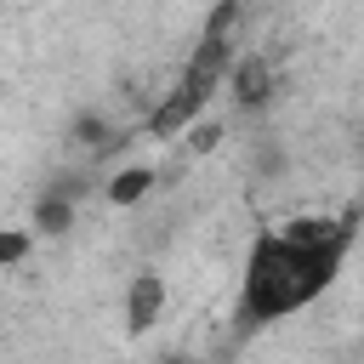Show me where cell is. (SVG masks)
Here are the masks:
<instances>
[{"instance_id":"cell-6","label":"cell","mask_w":364,"mask_h":364,"mask_svg":"<svg viewBox=\"0 0 364 364\" xmlns=\"http://www.w3.org/2000/svg\"><path fill=\"white\" fill-rule=\"evenodd\" d=\"M28 256V239L23 233H0V267H11V262H23Z\"/></svg>"},{"instance_id":"cell-5","label":"cell","mask_w":364,"mask_h":364,"mask_svg":"<svg viewBox=\"0 0 364 364\" xmlns=\"http://www.w3.org/2000/svg\"><path fill=\"white\" fill-rule=\"evenodd\" d=\"M34 228H40V233H51V239H57V233H68V228H74V199L46 188V199H40V210H34Z\"/></svg>"},{"instance_id":"cell-1","label":"cell","mask_w":364,"mask_h":364,"mask_svg":"<svg viewBox=\"0 0 364 364\" xmlns=\"http://www.w3.org/2000/svg\"><path fill=\"white\" fill-rule=\"evenodd\" d=\"M347 245H296L284 233H262L250 245V262H245V290H239V318L245 324H267V318H284L296 307H307L341 267Z\"/></svg>"},{"instance_id":"cell-3","label":"cell","mask_w":364,"mask_h":364,"mask_svg":"<svg viewBox=\"0 0 364 364\" xmlns=\"http://www.w3.org/2000/svg\"><path fill=\"white\" fill-rule=\"evenodd\" d=\"M159 307H165V279H159V273H136L131 290H125V318H131V330H148V324L159 318Z\"/></svg>"},{"instance_id":"cell-4","label":"cell","mask_w":364,"mask_h":364,"mask_svg":"<svg viewBox=\"0 0 364 364\" xmlns=\"http://www.w3.org/2000/svg\"><path fill=\"white\" fill-rule=\"evenodd\" d=\"M148 188H154V171H148V165H125V171H114V182H108V205H136Z\"/></svg>"},{"instance_id":"cell-2","label":"cell","mask_w":364,"mask_h":364,"mask_svg":"<svg viewBox=\"0 0 364 364\" xmlns=\"http://www.w3.org/2000/svg\"><path fill=\"white\" fill-rule=\"evenodd\" d=\"M228 91H233L239 108H267V102H273V63H267V57H245V63H233Z\"/></svg>"}]
</instances>
